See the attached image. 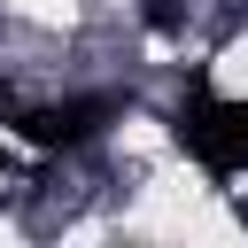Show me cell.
<instances>
[{
  "label": "cell",
  "instance_id": "6da1fadb",
  "mask_svg": "<svg viewBox=\"0 0 248 248\" xmlns=\"http://www.w3.org/2000/svg\"><path fill=\"white\" fill-rule=\"evenodd\" d=\"M209 78H217V93H225V101H248V39H232V46L217 54V70H209Z\"/></svg>",
  "mask_w": 248,
  "mask_h": 248
},
{
  "label": "cell",
  "instance_id": "7a4b0ae2",
  "mask_svg": "<svg viewBox=\"0 0 248 248\" xmlns=\"http://www.w3.org/2000/svg\"><path fill=\"white\" fill-rule=\"evenodd\" d=\"M8 16H23V23H39V31H62V23L78 16V0H8Z\"/></svg>",
  "mask_w": 248,
  "mask_h": 248
}]
</instances>
